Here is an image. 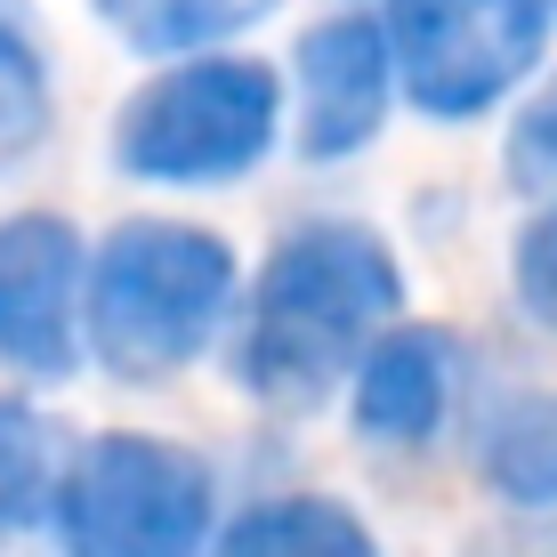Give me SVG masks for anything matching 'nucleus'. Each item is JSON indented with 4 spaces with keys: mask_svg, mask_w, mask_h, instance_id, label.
Returning a JSON list of instances; mask_svg holds the SVG:
<instances>
[{
    "mask_svg": "<svg viewBox=\"0 0 557 557\" xmlns=\"http://www.w3.org/2000/svg\"><path fill=\"white\" fill-rule=\"evenodd\" d=\"M445 396H453L445 332H388L363 356L356 429L380 436V445H420V436H436V420H445Z\"/></svg>",
    "mask_w": 557,
    "mask_h": 557,
    "instance_id": "nucleus-8",
    "label": "nucleus"
},
{
    "mask_svg": "<svg viewBox=\"0 0 557 557\" xmlns=\"http://www.w3.org/2000/svg\"><path fill=\"white\" fill-rule=\"evenodd\" d=\"M82 235L49 210L0 226V363L33 380H65L82 339H73V299H82Z\"/></svg>",
    "mask_w": 557,
    "mask_h": 557,
    "instance_id": "nucleus-6",
    "label": "nucleus"
},
{
    "mask_svg": "<svg viewBox=\"0 0 557 557\" xmlns=\"http://www.w3.org/2000/svg\"><path fill=\"white\" fill-rule=\"evenodd\" d=\"M65 557H195L210 533V469L162 436H98L57 485Z\"/></svg>",
    "mask_w": 557,
    "mask_h": 557,
    "instance_id": "nucleus-4",
    "label": "nucleus"
},
{
    "mask_svg": "<svg viewBox=\"0 0 557 557\" xmlns=\"http://www.w3.org/2000/svg\"><path fill=\"white\" fill-rule=\"evenodd\" d=\"M388 73H396V41L363 16H332L299 41V146L315 162L380 138L388 113Z\"/></svg>",
    "mask_w": 557,
    "mask_h": 557,
    "instance_id": "nucleus-7",
    "label": "nucleus"
},
{
    "mask_svg": "<svg viewBox=\"0 0 557 557\" xmlns=\"http://www.w3.org/2000/svg\"><path fill=\"white\" fill-rule=\"evenodd\" d=\"M49 502V429L0 396V542L25 533Z\"/></svg>",
    "mask_w": 557,
    "mask_h": 557,
    "instance_id": "nucleus-12",
    "label": "nucleus"
},
{
    "mask_svg": "<svg viewBox=\"0 0 557 557\" xmlns=\"http://www.w3.org/2000/svg\"><path fill=\"white\" fill-rule=\"evenodd\" d=\"M396 259L372 226L315 219L275 243L243 332V380L259 405H315L372 356L380 323L396 315Z\"/></svg>",
    "mask_w": 557,
    "mask_h": 557,
    "instance_id": "nucleus-1",
    "label": "nucleus"
},
{
    "mask_svg": "<svg viewBox=\"0 0 557 557\" xmlns=\"http://www.w3.org/2000/svg\"><path fill=\"white\" fill-rule=\"evenodd\" d=\"M267 9H275V0H98V16L122 33L129 49H146V57L226 41V33L259 25Z\"/></svg>",
    "mask_w": 557,
    "mask_h": 557,
    "instance_id": "nucleus-11",
    "label": "nucleus"
},
{
    "mask_svg": "<svg viewBox=\"0 0 557 557\" xmlns=\"http://www.w3.org/2000/svg\"><path fill=\"white\" fill-rule=\"evenodd\" d=\"M485 485L517 509H557V396H525L485 429Z\"/></svg>",
    "mask_w": 557,
    "mask_h": 557,
    "instance_id": "nucleus-10",
    "label": "nucleus"
},
{
    "mask_svg": "<svg viewBox=\"0 0 557 557\" xmlns=\"http://www.w3.org/2000/svg\"><path fill=\"white\" fill-rule=\"evenodd\" d=\"M509 178L533 186V195L557 186V82L517 113V129H509Z\"/></svg>",
    "mask_w": 557,
    "mask_h": 557,
    "instance_id": "nucleus-15",
    "label": "nucleus"
},
{
    "mask_svg": "<svg viewBox=\"0 0 557 557\" xmlns=\"http://www.w3.org/2000/svg\"><path fill=\"white\" fill-rule=\"evenodd\" d=\"M396 73H405L420 113H485L509 98L549 49L542 0H396L388 9Z\"/></svg>",
    "mask_w": 557,
    "mask_h": 557,
    "instance_id": "nucleus-5",
    "label": "nucleus"
},
{
    "mask_svg": "<svg viewBox=\"0 0 557 557\" xmlns=\"http://www.w3.org/2000/svg\"><path fill=\"white\" fill-rule=\"evenodd\" d=\"M235 307V251L202 226L129 219L89 267V348L122 380H162L219 339Z\"/></svg>",
    "mask_w": 557,
    "mask_h": 557,
    "instance_id": "nucleus-2",
    "label": "nucleus"
},
{
    "mask_svg": "<svg viewBox=\"0 0 557 557\" xmlns=\"http://www.w3.org/2000/svg\"><path fill=\"white\" fill-rule=\"evenodd\" d=\"M219 557H380V549L356 509L323 502V493H283V502L243 509L226 525Z\"/></svg>",
    "mask_w": 557,
    "mask_h": 557,
    "instance_id": "nucleus-9",
    "label": "nucleus"
},
{
    "mask_svg": "<svg viewBox=\"0 0 557 557\" xmlns=\"http://www.w3.org/2000/svg\"><path fill=\"white\" fill-rule=\"evenodd\" d=\"M49 129V82H41V57L33 41L0 16V162H16V153H33Z\"/></svg>",
    "mask_w": 557,
    "mask_h": 557,
    "instance_id": "nucleus-13",
    "label": "nucleus"
},
{
    "mask_svg": "<svg viewBox=\"0 0 557 557\" xmlns=\"http://www.w3.org/2000/svg\"><path fill=\"white\" fill-rule=\"evenodd\" d=\"M275 73L259 57H195L146 82L113 122V153L129 178L153 186H210L243 178L275 146Z\"/></svg>",
    "mask_w": 557,
    "mask_h": 557,
    "instance_id": "nucleus-3",
    "label": "nucleus"
},
{
    "mask_svg": "<svg viewBox=\"0 0 557 557\" xmlns=\"http://www.w3.org/2000/svg\"><path fill=\"white\" fill-rule=\"evenodd\" d=\"M517 299H525L533 323L557 332V202L542 219H525V235H517Z\"/></svg>",
    "mask_w": 557,
    "mask_h": 557,
    "instance_id": "nucleus-14",
    "label": "nucleus"
}]
</instances>
